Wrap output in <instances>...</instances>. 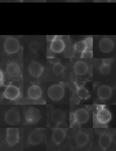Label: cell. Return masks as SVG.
I'll return each instance as SVG.
<instances>
[{
    "mask_svg": "<svg viewBox=\"0 0 116 151\" xmlns=\"http://www.w3.org/2000/svg\"><path fill=\"white\" fill-rule=\"evenodd\" d=\"M70 124L71 125L82 124L88 121L89 118V112L84 109H77L74 113H71Z\"/></svg>",
    "mask_w": 116,
    "mask_h": 151,
    "instance_id": "obj_1",
    "label": "cell"
},
{
    "mask_svg": "<svg viewBox=\"0 0 116 151\" xmlns=\"http://www.w3.org/2000/svg\"><path fill=\"white\" fill-rule=\"evenodd\" d=\"M64 94V88L59 84H55L51 86L48 90V96L54 101L59 100L63 97Z\"/></svg>",
    "mask_w": 116,
    "mask_h": 151,
    "instance_id": "obj_2",
    "label": "cell"
},
{
    "mask_svg": "<svg viewBox=\"0 0 116 151\" xmlns=\"http://www.w3.org/2000/svg\"><path fill=\"white\" fill-rule=\"evenodd\" d=\"M4 47L7 54H13L19 51L20 48V44L17 39L13 37H8L5 41Z\"/></svg>",
    "mask_w": 116,
    "mask_h": 151,
    "instance_id": "obj_3",
    "label": "cell"
},
{
    "mask_svg": "<svg viewBox=\"0 0 116 151\" xmlns=\"http://www.w3.org/2000/svg\"><path fill=\"white\" fill-rule=\"evenodd\" d=\"M4 120L6 124L10 125L18 124L20 121L19 112L16 108L10 109L5 113Z\"/></svg>",
    "mask_w": 116,
    "mask_h": 151,
    "instance_id": "obj_4",
    "label": "cell"
},
{
    "mask_svg": "<svg viewBox=\"0 0 116 151\" xmlns=\"http://www.w3.org/2000/svg\"><path fill=\"white\" fill-rule=\"evenodd\" d=\"M19 130L17 128H8L6 130V142L9 147H12L18 143Z\"/></svg>",
    "mask_w": 116,
    "mask_h": 151,
    "instance_id": "obj_5",
    "label": "cell"
},
{
    "mask_svg": "<svg viewBox=\"0 0 116 151\" xmlns=\"http://www.w3.org/2000/svg\"><path fill=\"white\" fill-rule=\"evenodd\" d=\"M96 117L98 123L101 124H106L111 120L112 114L108 109L102 107L98 109Z\"/></svg>",
    "mask_w": 116,
    "mask_h": 151,
    "instance_id": "obj_6",
    "label": "cell"
},
{
    "mask_svg": "<svg viewBox=\"0 0 116 151\" xmlns=\"http://www.w3.org/2000/svg\"><path fill=\"white\" fill-rule=\"evenodd\" d=\"M41 116L40 111L38 109L30 108L27 110L25 115V120L29 124H36L40 120Z\"/></svg>",
    "mask_w": 116,
    "mask_h": 151,
    "instance_id": "obj_7",
    "label": "cell"
},
{
    "mask_svg": "<svg viewBox=\"0 0 116 151\" xmlns=\"http://www.w3.org/2000/svg\"><path fill=\"white\" fill-rule=\"evenodd\" d=\"M20 91L18 88L13 85H9L6 87L4 91L5 97L10 100H14L19 97Z\"/></svg>",
    "mask_w": 116,
    "mask_h": 151,
    "instance_id": "obj_8",
    "label": "cell"
},
{
    "mask_svg": "<svg viewBox=\"0 0 116 151\" xmlns=\"http://www.w3.org/2000/svg\"><path fill=\"white\" fill-rule=\"evenodd\" d=\"M44 134L40 130L36 129L32 131L29 136L28 142L30 144L37 145L42 142Z\"/></svg>",
    "mask_w": 116,
    "mask_h": 151,
    "instance_id": "obj_9",
    "label": "cell"
},
{
    "mask_svg": "<svg viewBox=\"0 0 116 151\" xmlns=\"http://www.w3.org/2000/svg\"><path fill=\"white\" fill-rule=\"evenodd\" d=\"M29 71L33 77L38 78L43 73L44 68L40 63L35 61H33L29 67Z\"/></svg>",
    "mask_w": 116,
    "mask_h": 151,
    "instance_id": "obj_10",
    "label": "cell"
},
{
    "mask_svg": "<svg viewBox=\"0 0 116 151\" xmlns=\"http://www.w3.org/2000/svg\"><path fill=\"white\" fill-rule=\"evenodd\" d=\"M112 143V137L108 133H104L100 134L98 139V144L102 150H106L108 148Z\"/></svg>",
    "mask_w": 116,
    "mask_h": 151,
    "instance_id": "obj_11",
    "label": "cell"
},
{
    "mask_svg": "<svg viewBox=\"0 0 116 151\" xmlns=\"http://www.w3.org/2000/svg\"><path fill=\"white\" fill-rule=\"evenodd\" d=\"M6 71L9 76L12 78H16L20 75L21 70L18 64L15 62H11L6 66Z\"/></svg>",
    "mask_w": 116,
    "mask_h": 151,
    "instance_id": "obj_12",
    "label": "cell"
},
{
    "mask_svg": "<svg viewBox=\"0 0 116 151\" xmlns=\"http://www.w3.org/2000/svg\"><path fill=\"white\" fill-rule=\"evenodd\" d=\"M99 49L104 53H109L114 48V43L112 40L108 38H103L99 43Z\"/></svg>",
    "mask_w": 116,
    "mask_h": 151,
    "instance_id": "obj_13",
    "label": "cell"
},
{
    "mask_svg": "<svg viewBox=\"0 0 116 151\" xmlns=\"http://www.w3.org/2000/svg\"><path fill=\"white\" fill-rule=\"evenodd\" d=\"M57 36L55 39L51 42L50 49L54 53H60L64 51L66 45L64 41Z\"/></svg>",
    "mask_w": 116,
    "mask_h": 151,
    "instance_id": "obj_14",
    "label": "cell"
},
{
    "mask_svg": "<svg viewBox=\"0 0 116 151\" xmlns=\"http://www.w3.org/2000/svg\"><path fill=\"white\" fill-rule=\"evenodd\" d=\"M66 136V132L63 128H56L52 133V140L56 145H59L63 142Z\"/></svg>",
    "mask_w": 116,
    "mask_h": 151,
    "instance_id": "obj_15",
    "label": "cell"
},
{
    "mask_svg": "<svg viewBox=\"0 0 116 151\" xmlns=\"http://www.w3.org/2000/svg\"><path fill=\"white\" fill-rule=\"evenodd\" d=\"M113 94L112 89L107 85L100 87L98 90V95L101 100H108L110 98Z\"/></svg>",
    "mask_w": 116,
    "mask_h": 151,
    "instance_id": "obj_16",
    "label": "cell"
},
{
    "mask_svg": "<svg viewBox=\"0 0 116 151\" xmlns=\"http://www.w3.org/2000/svg\"><path fill=\"white\" fill-rule=\"evenodd\" d=\"M42 91L41 88L37 85L30 87L28 90V95L29 98L33 100H38L41 98Z\"/></svg>",
    "mask_w": 116,
    "mask_h": 151,
    "instance_id": "obj_17",
    "label": "cell"
},
{
    "mask_svg": "<svg viewBox=\"0 0 116 151\" xmlns=\"http://www.w3.org/2000/svg\"><path fill=\"white\" fill-rule=\"evenodd\" d=\"M74 71L78 75H83L86 74L88 71V65L81 61L77 62L74 65Z\"/></svg>",
    "mask_w": 116,
    "mask_h": 151,
    "instance_id": "obj_18",
    "label": "cell"
},
{
    "mask_svg": "<svg viewBox=\"0 0 116 151\" xmlns=\"http://www.w3.org/2000/svg\"><path fill=\"white\" fill-rule=\"evenodd\" d=\"M75 143L78 147H83L88 143L89 137L88 134L84 132H79L76 134L74 138Z\"/></svg>",
    "mask_w": 116,
    "mask_h": 151,
    "instance_id": "obj_19",
    "label": "cell"
},
{
    "mask_svg": "<svg viewBox=\"0 0 116 151\" xmlns=\"http://www.w3.org/2000/svg\"><path fill=\"white\" fill-rule=\"evenodd\" d=\"M51 118L56 124L63 122L66 118V113L61 109L53 110L51 113Z\"/></svg>",
    "mask_w": 116,
    "mask_h": 151,
    "instance_id": "obj_20",
    "label": "cell"
},
{
    "mask_svg": "<svg viewBox=\"0 0 116 151\" xmlns=\"http://www.w3.org/2000/svg\"><path fill=\"white\" fill-rule=\"evenodd\" d=\"M77 94L80 99H88L90 97L89 91L83 87H78L77 90Z\"/></svg>",
    "mask_w": 116,
    "mask_h": 151,
    "instance_id": "obj_21",
    "label": "cell"
},
{
    "mask_svg": "<svg viewBox=\"0 0 116 151\" xmlns=\"http://www.w3.org/2000/svg\"><path fill=\"white\" fill-rule=\"evenodd\" d=\"M74 48L77 52L82 53L87 49V47L84 41L80 40L75 44Z\"/></svg>",
    "mask_w": 116,
    "mask_h": 151,
    "instance_id": "obj_22",
    "label": "cell"
},
{
    "mask_svg": "<svg viewBox=\"0 0 116 151\" xmlns=\"http://www.w3.org/2000/svg\"><path fill=\"white\" fill-rule=\"evenodd\" d=\"M64 70V67L63 65L60 63L59 62L54 65L53 68V71L55 74L56 75H60Z\"/></svg>",
    "mask_w": 116,
    "mask_h": 151,
    "instance_id": "obj_23",
    "label": "cell"
},
{
    "mask_svg": "<svg viewBox=\"0 0 116 151\" xmlns=\"http://www.w3.org/2000/svg\"><path fill=\"white\" fill-rule=\"evenodd\" d=\"M99 71L102 74L107 75L109 74L111 71L110 66L102 64L99 68Z\"/></svg>",
    "mask_w": 116,
    "mask_h": 151,
    "instance_id": "obj_24",
    "label": "cell"
},
{
    "mask_svg": "<svg viewBox=\"0 0 116 151\" xmlns=\"http://www.w3.org/2000/svg\"><path fill=\"white\" fill-rule=\"evenodd\" d=\"M29 48L31 51L34 52V53H35L40 49V45L37 42L33 41L29 44Z\"/></svg>",
    "mask_w": 116,
    "mask_h": 151,
    "instance_id": "obj_25",
    "label": "cell"
},
{
    "mask_svg": "<svg viewBox=\"0 0 116 151\" xmlns=\"http://www.w3.org/2000/svg\"><path fill=\"white\" fill-rule=\"evenodd\" d=\"M93 52L92 50L86 49L82 53L81 58L82 59L93 58Z\"/></svg>",
    "mask_w": 116,
    "mask_h": 151,
    "instance_id": "obj_26",
    "label": "cell"
},
{
    "mask_svg": "<svg viewBox=\"0 0 116 151\" xmlns=\"http://www.w3.org/2000/svg\"><path fill=\"white\" fill-rule=\"evenodd\" d=\"M83 41H84L85 44L87 49L92 50L93 46V38L91 37H87Z\"/></svg>",
    "mask_w": 116,
    "mask_h": 151,
    "instance_id": "obj_27",
    "label": "cell"
},
{
    "mask_svg": "<svg viewBox=\"0 0 116 151\" xmlns=\"http://www.w3.org/2000/svg\"><path fill=\"white\" fill-rule=\"evenodd\" d=\"M113 59L105 58L102 59V64H106V65H110L113 62Z\"/></svg>",
    "mask_w": 116,
    "mask_h": 151,
    "instance_id": "obj_28",
    "label": "cell"
},
{
    "mask_svg": "<svg viewBox=\"0 0 116 151\" xmlns=\"http://www.w3.org/2000/svg\"><path fill=\"white\" fill-rule=\"evenodd\" d=\"M57 36H54V35H48L46 36L47 40L52 42L55 39Z\"/></svg>",
    "mask_w": 116,
    "mask_h": 151,
    "instance_id": "obj_29",
    "label": "cell"
},
{
    "mask_svg": "<svg viewBox=\"0 0 116 151\" xmlns=\"http://www.w3.org/2000/svg\"><path fill=\"white\" fill-rule=\"evenodd\" d=\"M56 128H68V126L67 125L66 123H63V122H61V123L57 124L56 125Z\"/></svg>",
    "mask_w": 116,
    "mask_h": 151,
    "instance_id": "obj_30",
    "label": "cell"
},
{
    "mask_svg": "<svg viewBox=\"0 0 116 151\" xmlns=\"http://www.w3.org/2000/svg\"><path fill=\"white\" fill-rule=\"evenodd\" d=\"M47 114L48 115L51 114V113L53 112V108L51 105H47L46 107Z\"/></svg>",
    "mask_w": 116,
    "mask_h": 151,
    "instance_id": "obj_31",
    "label": "cell"
},
{
    "mask_svg": "<svg viewBox=\"0 0 116 151\" xmlns=\"http://www.w3.org/2000/svg\"><path fill=\"white\" fill-rule=\"evenodd\" d=\"M49 60H50L51 63L53 64L54 65L57 63L59 62V59H58L54 58H50Z\"/></svg>",
    "mask_w": 116,
    "mask_h": 151,
    "instance_id": "obj_32",
    "label": "cell"
},
{
    "mask_svg": "<svg viewBox=\"0 0 116 151\" xmlns=\"http://www.w3.org/2000/svg\"><path fill=\"white\" fill-rule=\"evenodd\" d=\"M18 1H20V2H23V0H18Z\"/></svg>",
    "mask_w": 116,
    "mask_h": 151,
    "instance_id": "obj_33",
    "label": "cell"
},
{
    "mask_svg": "<svg viewBox=\"0 0 116 151\" xmlns=\"http://www.w3.org/2000/svg\"><path fill=\"white\" fill-rule=\"evenodd\" d=\"M115 40H116V36L115 37Z\"/></svg>",
    "mask_w": 116,
    "mask_h": 151,
    "instance_id": "obj_34",
    "label": "cell"
}]
</instances>
